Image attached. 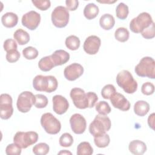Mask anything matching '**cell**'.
<instances>
[{
	"label": "cell",
	"instance_id": "3957f363",
	"mask_svg": "<svg viewBox=\"0 0 155 155\" xmlns=\"http://www.w3.org/2000/svg\"><path fill=\"white\" fill-rule=\"evenodd\" d=\"M117 85L128 94H133L137 89V82L131 73L126 70L120 71L116 78Z\"/></svg>",
	"mask_w": 155,
	"mask_h": 155
},
{
	"label": "cell",
	"instance_id": "e0dca14e",
	"mask_svg": "<svg viewBox=\"0 0 155 155\" xmlns=\"http://www.w3.org/2000/svg\"><path fill=\"white\" fill-rule=\"evenodd\" d=\"M112 105L120 110L125 111L130 108V103L127 98L119 93H115L110 99Z\"/></svg>",
	"mask_w": 155,
	"mask_h": 155
},
{
	"label": "cell",
	"instance_id": "4fadbf2b",
	"mask_svg": "<svg viewBox=\"0 0 155 155\" xmlns=\"http://www.w3.org/2000/svg\"><path fill=\"white\" fill-rule=\"evenodd\" d=\"M70 124L72 131L77 134L84 133L87 127L85 119L82 114L79 113H75L71 116Z\"/></svg>",
	"mask_w": 155,
	"mask_h": 155
},
{
	"label": "cell",
	"instance_id": "4dcf8cb0",
	"mask_svg": "<svg viewBox=\"0 0 155 155\" xmlns=\"http://www.w3.org/2000/svg\"><path fill=\"white\" fill-rule=\"evenodd\" d=\"M96 110L99 114L107 116L111 112V108L108 102L102 101L97 102L95 107Z\"/></svg>",
	"mask_w": 155,
	"mask_h": 155
},
{
	"label": "cell",
	"instance_id": "30bf717a",
	"mask_svg": "<svg viewBox=\"0 0 155 155\" xmlns=\"http://www.w3.org/2000/svg\"><path fill=\"white\" fill-rule=\"evenodd\" d=\"M70 96L76 108L79 109H85L87 108H89L88 96L82 88H72L70 91Z\"/></svg>",
	"mask_w": 155,
	"mask_h": 155
},
{
	"label": "cell",
	"instance_id": "5bb4252c",
	"mask_svg": "<svg viewBox=\"0 0 155 155\" xmlns=\"http://www.w3.org/2000/svg\"><path fill=\"white\" fill-rule=\"evenodd\" d=\"M101 44V39L96 35H91L87 37L84 41L83 48L85 53L93 55L96 54Z\"/></svg>",
	"mask_w": 155,
	"mask_h": 155
},
{
	"label": "cell",
	"instance_id": "e575fe53",
	"mask_svg": "<svg viewBox=\"0 0 155 155\" xmlns=\"http://www.w3.org/2000/svg\"><path fill=\"white\" fill-rule=\"evenodd\" d=\"M59 142L61 147H69L73 143V136L68 133H65L61 136Z\"/></svg>",
	"mask_w": 155,
	"mask_h": 155
},
{
	"label": "cell",
	"instance_id": "52a82bcc",
	"mask_svg": "<svg viewBox=\"0 0 155 155\" xmlns=\"http://www.w3.org/2000/svg\"><path fill=\"white\" fill-rule=\"evenodd\" d=\"M69 12L66 7L59 5L53 10L51 15L53 24L58 28H64L69 21Z\"/></svg>",
	"mask_w": 155,
	"mask_h": 155
},
{
	"label": "cell",
	"instance_id": "2e32d148",
	"mask_svg": "<svg viewBox=\"0 0 155 155\" xmlns=\"http://www.w3.org/2000/svg\"><path fill=\"white\" fill-rule=\"evenodd\" d=\"M53 110L58 114H64L69 107L67 99L61 95H54L52 98Z\"/></svg>",
	"mask_w": 155,
	"mask_h": 155
},
{
	"label": "cell",
	"instance_id": "74e56055",
	"mask_svg": "<svg viewBox=\"0 0 155 155\" xmlns=\"http://www.w3.org/2000/svg\"><path fill=\"white\" fill-rule=\"evenodd\" d=\"M31 2L38 9L45 11L50 7L51 2L49 0H33Z\"/></svg>",
	"mask_w": 155,
	"mask_h": 155
},
{
	"label": "cell",
	"instance_id": "b9f144b4",
	"mask_svg": "<svg viewBox=\"0 0 155 155\" xmlns=\"http://www.w3.org/2000/svg\"><path fill=\"white\" fill-rule=\"evenodd\" d=\"M3 47L4 50L6 52L14 50H17V44L15 41V39H7L4 42V45Z\"/></svg>",
	"mask_w": 155,
	"mask_h": 155
},
{
	"label": "cell",
	"instance_id": "60d3db41",
	"mask_svg": "<svg viewBox=\"0 0 155 155\" xmlns=\"http://www.w3.org/2000/svg\"><path fill=\"white\" fill-rule=\"evenodd\" d=\"M20 56V53L17 50H14L7 52L5 58L8 62L10 63H13L18 61Z\"/></svg>",
	"mask_w": 155,
	"mask_h": 155
},
{
	"label": "cell",
	"instance_id": "ffe728a7",
	"mask_svg": "<svg viewBox=\"0 0 155 155\" xmlns=\"http://www.w3.org/2000/svg\"><path fill=\"white\" fill-rule=\"evenodd\" d=\"M18 22V16L13 12H7L1 17V22L7 28H13Z\"/></svg>",
	"mask_w": 155,
	"mask_h": 155
},
{
	"label": "cell",
	"instance_id": "8992f818",
	"mask_svg": "<svg viewBox=\"0 0 155 155\" xmlns=\"http://www.w3.org/2000/svg\"><path fill=\"white\" fill-rule=\"evenodd\" d=\"M41 124L45 132L50 134H58L61 128L60 121L51 113H45L42 115Z\"/></svg>",
	"mask_w": 155,
	"mask_h": 155
},
{
	"label": "cell",
	"instance_id": "ac0fdd59",
	"mask_svg": "<svg viewBox=\"0 0 155 155\" xmlns=\"http://www.w3.org/2000/svg\"><path fill=\"white\" fill-rule=\"evenodd\" d=\"M50 56L55 67L63 65L67 63L70 59L69 53L64 50H56Z\"/></svg>",
	"mask_w": 155,
	"mask_h": 155
},
{
	"label": "cell",
	"instance_id": "7c38bea8",
	"mask_svg": "<svg viewBox=\"0 0 155 155\" xmlns=\"http://www.w3.org/2000/svg\"><path fill=\"white\" fill-rule=\"evenodd\" d=\"M40 22V14L34 10H31L25 13L21 19L22 25L30 30H35L39 26Z\"/></svg>",
	"mask_w": 155,
	"mask_h": 155
},
{
	"label": "cell",
	"instance_id": "f6af8a7d",
	"mask_svg": "<svg viewBox=\"0 0 155 155\" xmlns=\"http://www.w3.org/2000/svg\"><path fill=\"white\" fill-rule=\"evenodd\" d=\"M58 154H71V153L66 150H62L60 152H59L58 153Z\"/></svg>",
	"mask_w": 155,
	"mask_h": 155
},
{
	"label": "cell",
	"instance_id": "7a4b0ae2",
	"mask_svg": "<svg viewBox=\"0 0 155 155\" xmlns=\"http://www.w3.org/2000/svg\"><path fill=\"white\" fill-rule=\"evenodd\" d=\"M111 126L110 118L105 115L97 114L89 125V131L94 137L101 136L109 131Z\"/></svg>",
	"mask_w": 155,
	"mask_h": 155
},
{
	"label": "cell",
	"instance_id": "8d00e7d4",
	"mask_svg": "<svg viewBox=\"0 0 155 155\" xmlns=\"http://www.w3.org/2000/svg\"><path fill=\"white\" fill-rule=\"evenodd\" d=\"M21 148L15 143L8 145L5 148L7 155H19L21 153Z\"/></svg>",
	"mask_w": 155,
	"mask_h": 155
},
{
	"label": "cell",
	"instance_id": "ee69618b",
	"mask_svg": "<svg viewBox=\"0 0 155 155\" xmlns=\"http://www.w3.org/2000/svg\"><path fill=\"white\" fill-rule=\"evenodd\" d=\"M154 113H153L151 114L148 118V124L151 129L154 130Z\"/></svg>",
	"mask_w": 155,
	"mask_h": 155
},
{
	"label": "cell",
	"instance_id": "d6986e66",
	"mask_svg": "<svg viewBox=\"0 0 155 155\" xmlns=\"http://www.w3.org/2000/svg\"><path fill=\"white\" fill-rule=\"evenodd\" d=\"M128 150L133 154L142 155L147 151V145L140 140H134L130 142Z\"/></svg>",
	"mask_w": 155,
	"mask_h": 155
},
{
	"label": "cell",
	"instance_id": "277c9868",
	"mask_svg": "<svg viewBox=\"0 0 155 155\" xmlns=\"http://www.w3.org/2000/svg\"><path fill=\"white\" fill-rule=\"evenodd\" d=\"M134 71L140 77L155 78V61L150 56L142 58L139 64L135 67Z\"/></svg>",
	"mask_w": 155,
	"mask_h": 155
},
{
	"label": "cell",
	"instance_id": "f546056e",
	"mask_svg": "<svg viewBox=\"0 0 155 155\" xmlns=\"http://www.w3.org/2000/svg\"><path fill=\"white\" fill-rule=\"evenodd\" d=\"M110 142V138L108 134L105 133L101 136L94 137V142L99 148L107 147Z\"/></svg>",
	"mask_w": 155,
	"mask_h": 155
},
{
	"label": "cell",
	"instance_id": "9a60e30c",
	"mask_svg": "<svg viewBox=\"0 0 155 155\" xmlns=\"http://www.w3.org/2000/svg\"><path fill=\"white\" fill-rule=\"evenodd\" d=\"M83 73L84 68L78 63H73L67 66L64 70L65 78L70 81H75L82 76Z\"/></svg>",
	"mask_w": 155,
	"mask_h": 155
},
{
	"label": "cell",
	"instance_id": "44dd1931",
	"mask_svg": "<svg viewBox=\"0 0 155 155\" xmlns=\"http://www.w3.org/2000/svg\"><path fill=\"white\" fill-rule=\"evenodd\" d=\"M99 24L104 30H109L111 29L115 24L114 18L109 13L104 14L99 19Z\"/></svg>",
	"mask_w": 155,
	"mask_h": 155
},
{
	"label": "cell",
	"instance_id": "603a6c76",
	"mask_svg": "<svg viewBox=\"0 0 155 155\" xmlns=\"http://www.w3.org/2000/svg\"><path fill=\"white\" fill-rule=\"evenodd\" d=\"M99 12V7L94 3H89L85 5L84 9V15L88 20L95 18Z\"/></svg>",
	"mask_w": 155,
	"mask_h": 155
},
{
	"label": "cell",
	"instance_id": "d6a6232c",
	"mask_svg": "<svg viewBox=\"0 0 155 155\" xmlns=\"http://www.w3.org/2000/svg\"><path fill=\"white\" fill-rule=\"evenodd\" d=\"M50 147L46 143H39L33 148V153L36 155H45L49 152Z\"/></svg>",
	"mask_w": 155,
	"mask_h": 155
},
{
	"label": "cell",
	"instance_id": "1f68e13d",
	"mask_svg": "<svg viewBox=\"0 0 155 155\" xmlns=\"http://www.w3.org/2000/svg\"><path fill=\"white\" fill-rule=\"evenodd\" d=\"M23 56L28 60L34 59L38 56V51L33 47L28 46L22 50Z\"/></svg>",
	"mask_w": 155,
	"mask_h": 155
},
{
	"label": "cell",
	"instance_id": "d590c367",
	"mask_svg": "<svg viewBox=\"0 0 155 155\" xmlns=\"http://www.w3.org/2000/svg\"><path fill=\"white\" fill-rule=\"evenodd\" d=\"M35 96V101L34 105L38 108H45L48 104L47 97L42 94H37Z\"/></svg>",
	"mask_w": 155,
	"mask_h": 155
},
{
	"label": "cell",
	"instance_id": "f35d334b",
	"mask_svg": "<svg viewBox=\"0 0 155 155\" xmlns=\"http://www.w3.org/2000/svg\"><path fill=\"white\" fill-rule=\"evenodd\" d=\"M142 36L147 39H151L154 38L155 33H154V22L147 28H145L142 30L140 33Z\"/></svg>",
	"mask_w": 155,
	"mask_h": 155
},
{
	"label": "cell",
	"instance_id": "836d02e7",
	"mask_svg": "<svg viewBox=\"0 0 155 155\" xmlns=\"http://www.w3.org/2000/svg\"><path fill=\"white\" fill-rule=\"evenodd\" d=\"M115 93H116V90L112 84L105 85L101 90V95L105 99H110Z\"/></svg>",
	"mask_w": 155,
	"mask_h": 155
},
{
	"label": "cell",
	"instance_id": "7402d4cb",
	"mask_svg": "<svg viewBox=\"0 0 155 155\" xmlns=\"http://www.w3.org/2000/svg\"><path fill=\"white\" fill-rule=\"evenodd\" d=\"M150 110L149 104L145 101H137L134 105V113L139 116H145Z\"/></svg>",
	"mask_w": 155,
	"mask_h": 155
},
{
	"label": "cell",
	"instance_id": "4316f807",
	"mask_svg": "<svg viewBox=\"0 0 155 155\" xmlns=\"http://www.w3.org/2000/svg\"><path fill=\"white\" fill-rule=\"evenodd\" d=\"M93 153V149L88 142H81L77 147L76 154L78 155H91Z\"/></svg>",
	"mask_w": 155,
	"mask_h": 155
},
{
	"label": "cell",
	"instance_id": "5b68a950",
	"mask_svg": "<svg viewBox=\"0 0 155 155\" xmlns=\"http://www.w3.org/2000/svg\"><path fill=\"white\" fill-rule=\"evenodd\" d=\"M153 22L151 16L147 12H142L130 21V28L135 33H139Z\"/></svg>",
	"mask_w": 155,
	"mask_h": 155
},
{
	"label": "cell",
	"instance_id": "7bdbcfd3",
	"mask_svg": "<svg viewBox=\"0 0 155 155\" xmlns=\"http://www.w3.org/2000/svg\"><path fill=\"white\" fill-rule=\"evenodd\" d=\"M66 8L68 11H74L79 5V1L77 0H67L65 1Z\"/></svg>",
	"mask_w": 155,
	"mask_h": 155
},
{
	"label": "cell",
	"instance_id": "ba28073f",
	"mask_svg": "<svg viewBox=\"0 0 155 155\" xmlns=\"http://www.w3.org/2000/svg\"><path fill=\"white\" fill-rule=\"evenodd\" d=\"M38 139V134L35 131H18L13 137V142L21 148H27L35 143Z\"/></svg>",
	"mask_w": 155,
	"mask_h": 155
},
{
	"label": "cell",
	"instance_id": "8fae6325",
	"mask_svg": "<svg viewBox=\"0 0 155 155\" xmlns=\"http://www.w3.org/2000/svg\"><path fill=\"white\" fill-rule=\"evenodd\" d=\"M12 98L7 93H3L0 96V117L2 119H8L13 114Z\"/></svg>",
	"mask_w": 155,
	"mask_h": 155
},
{
	"label": "cell",
	"instance_id": "bcb514c9",
	"mask_svg": "<svg viewBox=\"0 0 155 155\" xmlns=\"http://www.w3.org/2000/svg\"><path fill=\"white\" fill-rule=\"evenodd\" d=\"M117 1H99V2L101 3H114L115 2H116Z\"/></svg>",
	"mask_w": 155,
	"mask_h": 155
},
{
	"label": "cell",
	"instance_id": "cb8c5ba5",
	"mask_svg": "<svg viewBox=\"0 0 155 155\" xmlns=\"http://www.w3.org/2000/svg\"><path fill=\"white\" fill-rule=\"evenodd\" d=\"M13 38L20 45H25L30 41L29 34L22 28H19L15 31Z\"/></svg>",
	"mask_w": 155,
	"mask_h": 155
},
{
	"label": "cell",
	"instance_id": "f1b7e54d",
	"mask_svg": "<svg viewBox=\"0 0 155 155\" xmlns=\"http://www.w3.org/2000/svg\"><path fill=\"white\" fill-rule=\"evenodd\" d=\"M129 13V9L127 5L124 2H120L116 7V16L122 20L125 19Z\"/></svg>",
	"mask_w": 155,
	"mask_h": 155
},
{
	"label": "cell",
	"instance_id": "6da1fadb",
	"mask_svg": "<svg viewBox=\"0 0 155 155\" xmlns=\"http://www.w3.org/2000/svg\"><path fill=\"white\" fill-rule=\"evenodd\" d=\"M58 85L56 78L53 76L37 75L33 80V87L39 91L52 93L54 91Z\"/></svg>",
	"mask_w": 155,
	"mask_h": 155
},
{
	"label": "cell",
	"instance_id": "9c48e42d",
	"mask_svg": "<svg viewBox=\"0 0 155 155\" xmlns=\"http://www.w3.org/2000/svg\"><path fill=\"white\" fill-rule=\"evenodd\" d=\"M35 101V96L31 91H23L18 96L16 102L17 108L21 113H27L34 105Z\"/></svg>",
	"mask_w": 155,
	"mask_h": 155
},
{
	"label": "cell",
	"instance_id": "d4e9b609",
	"mask_svg": "<svg viewBox=\"0 0 155 155\" xmlns=\"http://www.w3.org/2000/svg\"><path fill=\"white\" fill-rule=\"evenodd\" d=\"M38 67L43 71H48L54 67L55 65L50 55L42 58L38 62Z\"/></svg>",
	"mask_w": 155,
	"mask_h": 155
},
{
	"label": "cell",
	"instance_id": "ab89813d",
	"mask_svg": "<svg viewBox=\"0 0 155 155\" xmlns=\"http://www.w3.org/2000/svg\"><path fill=\"white\" fill-rule=\"evenodd\" d=\"M142 93L147 96L153 94L154 92V85L150 82H147L142 84L141 87Z\"/></svg>",
	"mask_w": 155,
	"mask_h": 155
},
{
	"label": "cell",
	"instance_id": "83f0119b",
	"mask_svg": "<svg viewBox=\"0 0 155 155\" xmlns=\"http://www.w3.org/2000/svg\"><path fill=\"white\" fill-rule=\"evenodd\" d=\"M130 36V32L125 27H119L114 32V38L119 42H124L128 41Z\"/></svg>",
	"mask_w": 155,
	"mask_h": 155
},
{
	"label": "cell",
	"instance_id": "484cf974",
	"mask_svg": "<svg viewBox=\"0 0 155 155\" xmlns=\"http://www.w3.org/2000/svg\"><path fill=\"white\" fill-rule=\"evenodd\" d=\"M66 47L70 50H76L79 48L81 44L79 38L75 35H70L65 39Z\"/></svg>",
	"mask_w": 155,
	"mask_h": 155
}]
</instances>
